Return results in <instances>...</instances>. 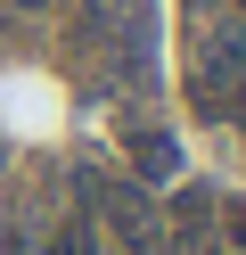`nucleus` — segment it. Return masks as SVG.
<instances>
[{
    "label": "nucleus",
    "mask_w": 246,
    "mask_h": 255,
    "mask_svg": "<svg viewBox=\"0 0 246 255\" xmlns=\"http://www.w3.org/2000/svg\"><path fill=\"white\" fill-rule=\"evenodd\" d=\"M238 83H246V33H238V25L197 33V58H189V99H197V116H230V107H238Z\"/></svg>",
    "instance_id": "obj_1"
},
{
    "label": "nucleus",
    "mask_w": 246,
    "mask_h": 255,
    "mask_svg": "<svg viewBox=\"0 0 246 255\" xmlns=\"http://www.w3.org/2000/svg\"><path fill=\"white\" fill-rule=\"evenodd\" d=\"M82 198L107 214V231L123 239L131 255H156V239H164V231H156V206H148V189H131V181H98V173H90V181H82Z\"/></svg>",
    "instance_id": "obj_2"
},
{
    "label": "nucleus",
    "mask_w": 246,
    "mask_h": 255,
    "mask_svg": "<svg viewBox=\"0 0 246 255\" xmlns=\"http://www.w3.org/2000/svg\"><path fill=\"white\" fill-rule=\"evenodd\" d=\"M172 165H180L172 132H156V124H148V132H131V173H140V181H164Z\"/></svg>",
    "instance_id": "obj_3"
},
{
    "label": "nucleus",
    "mask_w": 246,
    "mask_h": 255,
    "mask_svg": "<svg viewBox=\"0 0 246 255\" xmlns=\"http://www.w3.org/2000/svg\"><path fill=\"white\" fill-rule=\"evenodd\" d=\"M49 255H98V239H90V222H58V231H49Z\"/></svg>",
    "instance_id": "obj_4"
},
{
    "label": "nucleus",
    "mask_w": 246,
    "mask_h": 255,
    "mask_svg": "<svg viewBox=\"0 0 246 255\" xmlns=\"http://www.w3.org/2000/svg\"><path fill=\"white\" fill-rule=\"evenodd\" d=\"M222 231H230V247H246V198H238V206H222Z\"/></svg>",
    "instance_id": "obj_5"
},
{
    "label": "nucleus",
    "mask_w": 246,
    "mask_h": 255,
    "mask_svg": "<svg viewBox=\"0 0 246 255\" xmlns=\"http://www.w3.org/2000/svg\"><path fill=\"white\" fill-rule=\"evenodd\" d=\"M230 8H246V0H230Z\"/></svg>",
    "instance_id": "obj_6"
}]
</instances>
